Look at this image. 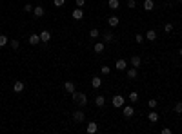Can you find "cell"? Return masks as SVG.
Here are the masks:
<instances>
[{
  "label": "cell",
  "instance_id": "1",
  "mask_svg": "<svg viewBox=\"0 0 182 134\" xmlns=\"http://www.w3.org/2000/svg\"><path fill=\"white\" fill-rule=\"evenodd\" d=\"M71 98H73V102H75L77 105H80V107H86V103H87V96L84 94V92H71Z\"/></svg>",
  "mask_w": 182,
  "mask_h": 134
},
{
  "label": "cell",
  "instance_id": "2",
  "mask_svg": "<svg viewBox=\"0 0 182 134\" xmlns=\"http://www.w3.org/2000/svg\"><path fill=\"white\" fill-rule=\"evenodd\" d=\"M111 103H113V107H124L126 98L122 94H115V96H113V100H111Z\"/></svg>",
  "mask_w": 182,
  "mask_h": 134
},
{
  "label": "cell",
  "instance_id": "3",
  "mask_svg": "<svg viewBox=\"0 0 182 134\" xmlns=\"http://www.w3.org/2000/svg\"><path fill=\"white\" fill-rule=\"evenodd\" d=\"M86 131H87V134H95V132L98 131L97 122H89V123H87V127H86Z\"/></svg>",
  "mask_w": 182,
  "mask_h": 134
},
{
  "label": "cell",
  "instance_id": "4",
  "mask_svg": "<svg viewBox=\"0 0 182 134\" xmlns=\"http://www.w3.org/2000/svg\"><path fill=\"white\" fill-rule=\"evenodd\" d=\"M71 16L75 18V20H82V18H84V11H82V8H77V9H73Z\"/></svg>",
  "mask_w": 182,
  "mask_h": 134
},
{
  "label": "cell",
  "instance_id": "5",
  "mask_svg": "<svg viewBox=\"0 0 182 134\" xmlns=\"http://www.w3.org/2000/svg\"><path fill=\"white\" fill-rule=\"evenodd\" d=\"M126 67H127V62H126V60H122V58L115 62V69L117 71H126Z\"/></svg>",
  "mask_w": 182,
  "mask_h": 134
},
{
  "label": "cell",
  "instance_id": "6",
  "mask_svg": "<svg viewBox=\"0 0 182 134\" xmlns=\"http://www.w3.org/2000/svg\"><path fill=\"white\" fill-rule=\"evenodd\" d=\"M33 15H35L37 18H42V16L46 15V11H44L42 5H37V8H33Z\"/></svg>",
  "mask_w": 182,
  "mask_h": 134
},
{
  "label": "cell",
  "instance_id": "7",
  "mask_svg": "<svg viewBox=\"0 0 182 134\" xmlns=\"http://www.w3.org/2000/svg\"><path fill=\"white\" fill-rule=\"evenodd\" d=\"M73 120H75L77 123H80V122H84V120H86V116H84L82 111H75V112H73Z\"/></svg>",
  "mask_w": 182,
  "mask_h": 134
},
{
  "label": "cell",
  "instance_id": "8",
  "mask_svg": "<svg viewBox=\"0 0 182 134\" xmlns=\"http://www.w3.org/2000/svg\"><path fill=\"white\" fill-rule=\"evenodd\" d=\"M49 40H51V33L44 29L42 33H40V42H44V44H48V42H49Z\"/></svg>",
  "mask_w": 182,
  "mask_h": 134
},
{
  "label": "cell",
  "instance_id": "9",
  "mask_svg": "<svg viewBox=\"0 0 182 134\" xmlns=\"http://www.w3.org/2000/svg\"><path fill=\"white\" fill-rule=\"evenodd\" d=\"M64 91L71 94V92H75V91H77V87H75V83H73V82H66V83H64Z\"/></svg>",
  "mask_w": 182,
  "mask_h": 134
},
{
  "label": "cell",
  "instance_id": "10",
  "mask_svg": "<svg viewBox=\"0 0 182 134\" xmlns=\"http://www.w3.org/2000/svg\"><path fill=\"white\" fill-rule=\"evenodd\" d=\"M107 24H109V25H111V27H117V25L120 24V18H118V16H115V15H113V16H109V18H107Z\"/></svg>",
  "mask_w": 182,
  "mask_h": 134
},
{
  "label": "cell",
  "instance_id": "11",
  "mask_svg": "<svg viewBox=\"0 0 182 134\" xmlns=\"http://www.w3.org/2000/svg\"><path fill=\"white\" fill-rule=\"evenodd\" d=\"M126 76L129 78V80H135V78L138 76V72H137V67H133V69H127V71H126Z\"/></svg>",
  "mask_w": 182,
  "mask_h": 134
},
{
  "label": "cell",
  "instance_id": "12",
  "mask_svg": "<svg viewBox=\"0 0 182 134\" xmlns=\"http://www.w3.org/2000/svg\"><path fill=\"white\" fill-rule=\"evenodd\" d=\"M157 36H158V35H157V31H155V29H149V31L146 33V38L149 40V42H155V40H157Z\"/></svg>",
  "mask_w": 182,
  "mask_h": 134
},
{
  "label": "cell",
  "instance_id": "13",
  "mask_svg": "<svg viewBox=\"0 0 182 134\" xmlns=\"http://www.w3.org/2000/svg\"><path fill=\"white\" fill-rule=\"evenodd\" d=\"M129 64H131L133 67H137V69H138V67L142 65V58H140V56H133V58L129 60Z\"/></svg>",
  "mask_w": 182,
  "mask_h": 134
},
{
  "label": "cell",
  "instance_id": "14",
  "mask_svg": "<svg viewBox=\"0 0 182 134\" xmlns=\"http://www.w3.org/2000/svg\"><path fill=\"white\" fill-rule=\"evenodd\" d=\"M122 112H124V116H126V118H131V116L135 114V107H131V105H129V107H124Z\"/></svg>",
  "mask_w": 182,
  "mask_h": 134
},
{
  "label": "cell",
  "instance_id": "15",
  "mask_svg": "<svg viewBox=\"0 0 182 134\" xmlns=\"http://www.w3.org/2000/svg\"><path fill=\"white\" fill-rule=\"evenodd\" d=\"M100 85H102V80H100L98 76H93L91 78V87H93V89H98Z\"/></svg>",
  "mask_w": 182,
  "mask_h": 134
},
{
  "label": "cell",
  "instance_id": "16",
  "mask_svg": "<svg viewBox=\"0 0 182 134\" xmlns=\"http://www.w3.org/2000/svg\"><path fill=\"white\" fill-rule=\"evenodd\" d=\"M95 105H97V107H104V105H106V98H104L102 94H98V96L95 98Z\"/></svg>",
  "mask_w": 182,
  "mask_h": 134
},
{
  "label": "cell",
  "instance_id": "17",
  "mask_svg": "<svg viewBox=\"0 0 182 134\" xmlns=\"http://www.w3.org/2000/svg\"><path fill=\"white\" fill-rule=\"evenodd\" d=\"M147 120H149V123H157L158 122V114L155 111H151L149 114H147Z\"/></svg>",
  "mask_w": 182,
  "mask_h": 134
},
{
  "label": "cell",
  "instance_id": "18",
  "mask_svg": "<svg viewBox=\"0 0 182 134\" xmlns=\"http://www.w3.org/2000/svg\"><path fill=\"white\" fill-rule=\"evenodd\" d=\"M142 8H144L146 11H151V9L155 8V2H153V0H144V4H142Z\"/></svg>",
  "mask_w": 182,
  "mask_h": 134
},
{
  "label": "cell",
  "instance_id": "19",
  "mask_svg": "<svg viewBox=\"0 0 182 134\" xmlns=\"http://www.w3.org/2000/svg\"><path fill=\"white\" fill-rule=\"evenodd\" d=\"M13 91H15V92H22V91H24V82H20V80H18V82H15V85H13Z\"/></svg>",
  "mask_w": 182,
  "mask_h": 134
},
{
  "label": "cell",
  "instance_id": "20",
  "mask_svg": "<svg viewBox=\"0 0 182 134\" xmlns=\"http://www.w3.org/2000/svg\"><path fill=\"white\" fill-rule=\"evenodd\" d=\"M104 47H106V44H104V42H98V44H95V47H93V51H95L97 55H100V53L104 51Z\"/></svg>",
  "mask_w": 182,
  "mask_h": 134
},
{
  "label": "cell",
  "instance_id": "21",
  "mask_svg": "<svg viewBox=\"0 0 182 134\" xmlns=\"http://www.w3.org/2000/svg\"><path fill=\"white\" fill-rule=\"evenodd\" d=\"M107 5H109V9L117 11V9L120 8V2H118V0H109V2H107Z\"/></svg>",
  "mask_w": 182,
  "mask_h": 134
},
{
  "label": "cell",
  "instance_id": "22",
  "mask_svg": "<svg viewBox=\"0 0 182 134\" xmlns=\"http://www.w3.org/2000/svg\"><path fill=\"white\" fill-rule=\"evenodd\" d=\"M29 44L31 45H38L40 44V35H31L29 36Z\"/></svg>",
  "mask_w": 182,
  "mask_h": 134
},
{
  "label": "cell",
  "instance_id": "23",
  "mask_svg": "<svg viewBox=\"0 0 182 134\" xmlns=\"http://www.w3.org/2000/svg\"><path fill=\"white\" fill-rule=\"evenodd\" d=\"M8 42H9L8 36H6V35H0V47H6V45H8Z\"/></svg>",
  "mask_w": 182,
  "mask_h": 134
},
{
  "label": "cell",
  "instance_id": "24",
  "mask_svg": "<svg viewBox=\"0 0 182 134\" xmlns=\"http://www.w3.org/2000/svg\"><path fill=\"white\" fill-rule=\"evenodd\" d=\"M9 45H11V49H15V51H18V49H20L18 40H11V42H9Z\"/></svg>",
  "mask_w": 182,
  "mask_h": 134
},
{
  "label": "cell",
  "instance_id": "25",
  "mask_svg": "<svg viewBox=\"0 0 182 134\" xmlns=\"http://www.w3.org/2000/svg\"><path fill=\"white\" fill-rule=\"evenodd\" d=\"M98 35H100V33H98V29H91V31H89V36H91V40L98 38Z\"/></svg>",
  "mask_w": 182,
  "mask_h": 134
},
{
  "label": "cell",
  "instance_id": "26",
  "mask_svg": "<svg viewBox=\"0 0 182 134\" xmlns=\"http://www.w3.org/2000/svg\"><path fill=\"white\" fill-rule=\"evenodd\" d=\"M173 111L177 112V114H182V102H179L177 105H175V107H173Z\"/></svg>",
  "mask_w": 182,
  "mask_h": 134
},
{
  "label": "cell",
  "instance_id": "27",
  "mask_svg": "<svg viewBox=\"0 0 182 134\" xmlns=\"http://www.w3.org/2000/svg\"><path fill=\"white\" fill-rule=\"evenodd\" d=\"M127 98H129L131 102L135 103V102H137V100H138V92H129V96H127Z\"/></svg>",
  "mask_w": 182,
  "mask_h": 134
},
{
  "label": "cell",
  "instance_id": "28",
  "mask_svg": "<svg viewBox=\"0 0 182 134\" xmlns=\"http://www.w3.org/2000/svg\"><path fill=\"white\" fill-rule=\"evenodd\" d=\"M111 40H113V33H106V35H104V44L111 42Z\"/></svg>",
  "mask_w": 182,
  "mask_h": 134
},
{
  "label": "cell",
  "instance_id": "29",
  "mask_svg": "<svg viewBox=\"0 0 182 134\" xmlns=\"http://www.w3.org/2000/svg\"><path fill=\"white\" fill-rule=\"evenodd\" d=\"M100 72H102V75H109V72H111V67H107V65H102V69H100Z\"/></svg>",
  "mask_w": 182,
  "mask_h": 134
},
{
  "label": "cell",
  "instance_id": "30",
  "mask_svg": "<svg viewBox=\"0 0 182 134\" xmlns=\"http://www.w3.org/2000/svg\"><path fill=\"white\" fill-rule=\"evenodd\" d=\"M147 107H149V109H155V107H157V100H155V98H151L149 102H147Z\"/></svg>",
  "mask_w": 182,
  "mask_h": 134
},
{
  "label": "cell",
  "instance_id": "31",
  "mask_svg": "<svg viewBox=\"0 0 182 134\" xmlns=\"http://www.w3.org/2000/svg\"><path fill=\"white\" fill-rule=\"evenodd\" d=\"M53 4H55L57 8H62V5L66 4V0H53Z\"/></svg>",
  "mask_w": 182,
  "mask_h": 134
},
{
  "label": "cell",
  "instance_id": "32",
  "mask_svg": "<svg viewBox=\"0 0 182 134\" xmlns=\"http://www.w3.org/2000/svg\"><path fill=\"white\" fill-rule=\"evenodd\" d=\"M135 42H137V44H142V42H144V36H142V35H135Z\"/></svg>",
  "mask_w": 182,
  "mask_h": 134
},
{
  "label": "cell",
  "instance_id": "33",
  "mask_svg": "<svg viewBox=\"0 0 182 134\" xmlns=\"http://www.w3.org/2000/svg\"><path fill=\"white\" fill-rule=\"evenodd\" d=\"M164 31H166V33H171V31H173V24H166V25H164Z\"/></svg>",
  "mask_w": 182,
  "mask_h": 134
},
{
  "label": "cell",
  "instance_id": "34",
  "mask_svg": "<svg viewBox=\"0 0 182 134\" xmlns=\"http://www.w3.org/2000/svg\"><path fill=\"white\" fill-rule=\"evenodd\" d=\"M24 11L31 13V11H33V4H24Z\"/></svg>",
  "mask_w": 182,
  "mask_h": 134
},
{
  "label": "cell",
  "instance_id": "35",
  "mask_svg": "<svg viewBox=\"0 0 182 134\" xmlns=\"http://www.w3.org/2000/svg\"><path fill=\"white\" fill-rule=\"evenodd\" d=\"M135 5H137V4H135V0H127V8H135Z\"/></svg>",
  "mask_w": 182,
  "mask_h": 134
},
{
  "label": "cell",
  "instance_id": "36",
  "mask_svg": "<svg viewBox=\"0 0 182 134\" xmlns=\"http://www.w3.org/2000/svg\"><path fill=\"white\" fill-rule=\"evenodd\" d=\"M84 4H86V0H77V8H82Z\"/></svg>",
  "mask_w": 182,
  "mask_h": 134
},
{
  "label": "cell",
  "instance_id": "37",
  "mask_svg": "<svg viewBox=\"0 0 182 134\" xmlns=\"http://www.w3.org/2000/svg\"><path fill=\"white\" fill-rule=\"evenodd\" d=\"M162 134H171V129H167V127H164V129H162Z\"/></svg>",
  "mask_w": 182,
  "mask_h": 134
},
{
  "label": "cell",
  "instance_id": "38",
  "mask_svg": "<svg viewBox=\"0 0 182 134\" xmlns=\"http://www.w3.org/2000/svg\"><path fill=\"white\" fill-rule=\"evenodd\" d=\"M179 55H180V56H182V47H180V49H179Z\"/></svg>",
  "mask_w": 182,
  "mask_h": 134
},
{
  "label": "cell",
  "instance_id": "39",
  "mask_svg": "<svg viewBox=\"0 0 182 134\" xmlns=\"http://www.w3.org/2000/svg\"><path fill=\"white\" fill-rule=\"evenodd\" d=\"M180 69H182V65H180Z\"/></svg>",
  "mask_w": 182,
  "mask_h": 134
},
{
  "label": "cell",
  "instance_id": "40",
  "mask_svg": "<svg viewBox=\"0 0 182 134\" xmlns=\"http://www.w3.org/2000/svg\"><path fill=\"white\" fill-rule=\"evenodd\" d=\"M180 2H182V0H180Z\"/></svg>",
  "mask_w": 182,
  "mask_h": 134
}]
</instances>
